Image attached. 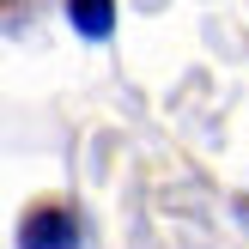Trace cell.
Instances as JSON below:
<instances>
[{"mask_svg": "<svg viewBox=\"0 0 249 249\" xmlns=\"http://www.w3.org/2000/svg\"><path fill=\"white\" fill-rule=\"evenodd\" d=\"M18 249H79V225H73L61 207H36V213L24 219Z\"/></svg>", "mask_w": 249, "mask_h": 249, "instance_id": "cell-1", "label": "cell"}, {"mask_svg": "<svg viewBox=\"0 0 249 249\" xmlns=\"http://www.w3.org/2000/svg\"><path fill=\"white\" fill-rule=\"evenodd\" d=\"M67 18L79 24V36H109L116 31V6L109 0H67Z\"/></svg>", "mask_w": 249, "mask_h": 249, "instance_id": "cell-2", "label": "cell"}]
</instances>
